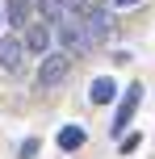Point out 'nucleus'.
<instances>
[{
	"label": "nucleus",
	"mask_w": 155,
	"mask_h": 159,
	"mask_svg": "<svg viewBox=\"0 0 155 159\" xmlns=\"http://www.w3.org/2000/svg\"><path fill=\"white\" fill-rule=\"evenodd\" d=\"M67 71H71V59H67L63 50H46V59H42V67H38V88H55V84H63Z\"/></svg>",
	"instance_id": "f257e3e1"
},
{
	"label": "nucleus",
	"mask_w": 155,
	"mask_h": 159,
	"mask_svg": "<svg viewBox=\"0 0 155 159\" xmlns=\"http://www.w3.org/2000/svg\"><path fill=\"white\" fill-rule=\"evenodd\" d=\"M80 25H84V34H88V42L97 46V42H105V38H109V30H113V17H109L105 8H84V13H80Z\"/></svg>",
	"instance_id": "f03ea898"
},
{
	"label": "nucleus",
	"mask_w": 155,
	"mask_h": 159,
	"mask_svg": "<svg viewBox=\"0 0 155 159\" xmlns=\"http://www.w3.org/2000/svg\"><path fill=\"white\" fill-rule=\"evenodd\" d=\"M139 101H143V84H130L126 88V96H122V105H117V113H113V134H122L126 126H130V117H134V109H139Z\"/></svg>",
	"instance_id": "7ed1b4c3"
},
{
	"label": "nucleus",
	"mask_w": 155,
	"mask_h": 159,
	"mask_svg": "<svg viewBox=\"0 0 155 159\" xmlns=\"http://www.w3.org/2000/svg\"><path fill=\"white\" fill-rule=\"evenodd\" d=\"M21 55H25L21 38H13V34L0 38V67H4V71H17V67H21Z\"/></svg>",
	"instance_id": "20e7f679"
},
{
	"label": "nucleus",
	"mask_w": 155,
	"mask_h": 159,
	"mask_svg": "<svg viewBox=\"0 0 155 159\" xmlns=\"http://www.w3.org/2000/svg\"><path fill=\"white\" fill-rule=\"evenodd\" d=\"M88 96H92V105H109L117 96V84L109 75H101V80H92V88H88Z\"/></svg>",
	"instance_id": "39448f33"
},
{
	"label": "nucleus",
	"mask_w": 155,
	"mask_h": 159,
	"mask_svg": "<svg viewBox=\"0 0 155 159\" xmlns=\"http://www.w3.org/2000/svg\"><path fill=\"white\" fill-rule=\"evenodd\" d=\"M25 46H30L34 55H46V50H50V30H46V25H30V34H25Z\"/></svg>",
	"instance_id": "423d86ee"
},
{
	"label": "nucleus",
	"mask_w": 155,
	"mask_h": 159,
	"mask_svg": "<svg viewBox=\"0 0 155 159\" xmlns=\"http://www.w3.org/2000/svg\"><path fill=\"white\" fill-rule=\"evenodd\" d=\"M84 138H88V134H84L80 126H63V130H59V147H63V151H80Z\"/></svg>",
	"instance_id": "0eeeda50"
},
{
	"label": "nucleus",
	"mask_w": 155,
	"mask_h": 159,
	"mask_svg": "<svg viewBox=\"0 0 155 159\" xmlns=\"http://www.w3.org/2000/svg\"><path fill=\"white\" fill-rule=\"evenodd\" d=\"M4 17H8V25H25V17H30V0H8Z\"/></svg>",
	"instance_id": "6e6552de"
},
{
	"label": "nucleus",
	"mask_w": 155,
	"mask_h": 159,
	"mask_svg": "<svg viewBox=\"0 0 155 159\" xmlns=\"http://www.w3.org/2000/svg\"><path fill=\"white\" fill-rule=\"evenodd\" d=\"M134 4H143V0H113V8H134Z\"/></svg>",
	"instance_id": "1a4fd4ad"
}]
</instances>
